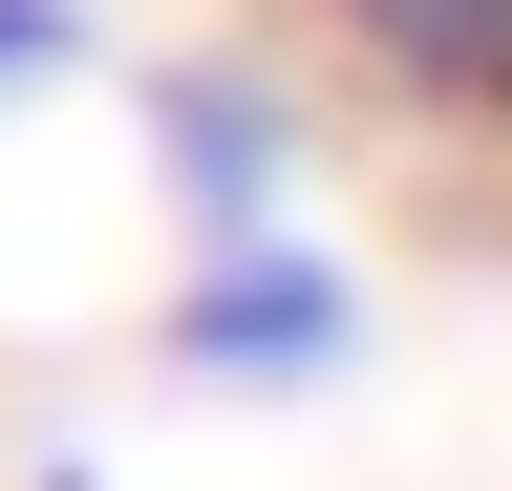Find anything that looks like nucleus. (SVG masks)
I'll list each match as a JSON object with an SVG mask.
<instances>
[{"label": "nucleus", "instance_id": "obj_4", "mask_svg": "<svg viewBox=\"0 0 512 491\" xmlns=\"http://www.w3.org/2000/svg\"><path fill=\"white\" fill-rule=\"evenodd\" d=\"M64 65H86V0H0V107L64 86Z\"/></svg>", "mask_w": 512, "mask_h": 491}, {"label": "nucleus", "instance_id": "obj_1", "mask_svg": "<svg viewBox=\"0 0 512 491\" xmlns=\"http://www.w3.org/2000/svg\"><path fill=\"white\" fill-rule=\"evenodd\" d=\"M299 22L427 171H512V0H299Z\"/></svg>", "mask_w": 512, "mask_h": 491}, {"label": "nucleus", "instance_id": "obj_2", "mask_svg": "<svg viewBox=\"0 0 512 491\" xmlns=\"http://www.w3.org/2000/svg\"><path fill=\"white\" fill-rule=\"evenodd\" d=\"M171 363L192 385H320V363H363V278L320 235H235L171 278Z\"/></svg>", "mask_w": 512, "mask_h": 491}, {"label": "nucleus", "instance_id": "obj_3", "mask_svg": "<svg viewBox=\"0 0 512 491\" xmlns=\"http://www.w3.org/2000/svg\"><path fill=\"white\" fill-rule=\"evenodd\" d=\"M150 171H171L192 257L299 235V107H278V65H171V86H150Z\"/></svg>", "mask_w": 512, "mask_h": 491}]
</instances>
